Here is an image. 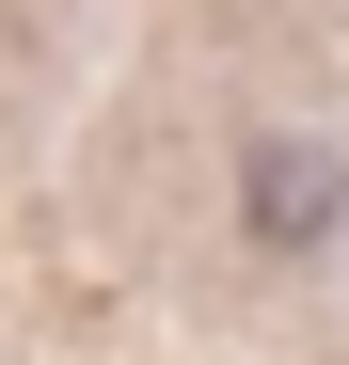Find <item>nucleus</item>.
Listing matches in <instances>:
<instances>
[{
  "label": "nucleus",
  "instance_id": "1",
  "mask_svg": "<svg viewBox=\"0 0 349 365\" xmlns=\"http://www.w3.org/2000/svg\"><path fill=\"white\" fill-rule=\"evenodd\" d=\"M318 222H333V159H318V143H270V159H254V238L302 255Z\"/></svg>",
  "mask_w": 349,
  "mask_h": 365
}]
</instances>
